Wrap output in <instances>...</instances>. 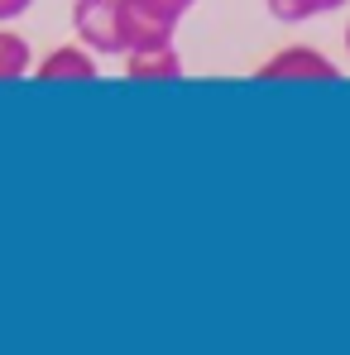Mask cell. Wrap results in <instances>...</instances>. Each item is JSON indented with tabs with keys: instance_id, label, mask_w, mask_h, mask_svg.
Wrapping results in <instances>:
<instances>
[{
	"instance_id": "6da1fadb",
	"label": "cell",
	"mask_w": 350,
	"mask_h": 355,
	"mask_svg": "<svg viewBox=\"0 0 350 355\" xmlns=\"http://www.w3.org/2000/svg\"><path fill=\"white\" fill-rule=\"evenodd\" d=\"M197 0H120V39L125 53L130 49H149V44H173L182 15Z\"/></svg>"
},
{
	"instance_id": "7a4b0ae2",
	"label": "cell",
	"mask_w": 350,
	"mask_h": 355,
	"mask_svg": "<svg viewBox=\"0 0 350 355\" xmlns=\"http://www.w3.org/2000/svg\"><path fill=\"white\" fill-rule=\"evenodd\" d=\"M72 34L96 58H125L120 39V0H72Z\"/></svg>"
},
{
	"instance_id": "3957f363",
	"label": "cell",
	"mask_w": 350,
	"mask_h": 355,
	"mask_svg": "<svg viewBox=\"0 0 350 355\" xmlns=\"http://www.w3.org/2000/svg\"><path fill=\"white\" fill-rule=\"evenodd\" d=\"M254 77H259V82H341V67L326 58L322 49L288 44V49H279L274 58L259 62Z\"/></svg>"
},
{
	"instance_id": "277c9868",
	"label": "cell",
	"mask_w": 350,
	"mask_h": 355,
	"mask_svg": "<svg viewBox=\"0 0 350 355\" xmlns=\"http://www.w3.org/2000/svg\"><path fill=\"white\" fill-rule=\"evenodd\" d=\"M34 77L39 82H96L101 67H96V53L87 44H62L34 67Z\"/></svg>"
},
{
	"instance_id": "5b68a950",
	"label": "cell",
	"mask_w": 350,
	"mask_h": 355,
	"mask_svg": "<svg viewBox=\"0 0 350 355\" xmlns=\"http://www.w3.org/2000/svg\"><path fill=\"white\" fill-rule=\"evenodd\" d=\"M130 82H177L182 77V53L173 44H149V49H130L125 53Z\"/></svg>"
},
{
	"instance_id": "8992f818",
	"label": "cell",
	"mask_w": 350,
	"mask_h": 355,
	"mask_svg": "<svg viewBox=\"0 0 350 355\" xmlns=\"http://www.w3.org/2000/svg\"><path fill=\"white\" fill-rule=\"evenodd\" d=\"M34 72V53H29V39L15 34V29H0V82H19Z\"/></svg>"
},
{
	"instance_id": "52a82bcc",
	"label": "cell",
	"mask_w": 350,
	"mask_h": 355,
	"mask_svg": "<svg viewBox=\"0 0 350 355\" xmlns=\"http://www.w3.org/2000/svg\"><path fill=\"white\" fill-rule=\"evenodd\" d=\"M341 5H346V0H264L269 19H279V24H307V19L331 15V10H341Z\"/></svg>"
},
{
	"instance_id": "ba28073f",
	"label": "cell",
	"mask_w": 350,
	"mask_h": 355,
	"mask_svg": "<svg viewBox=\"0 0 350 355\" xmlns=\"http://www.w3.org/2000/svg\"><path fill=\"white\" fill-rule=\"evenodd\" d=\"M24 10H34V0H0V24H10V19H19Z\"/></svg>"
},
{
	"instance_id": "9c48e42d",
	"label": "cell",
	"mask_w": 350,
	"mask_h": 355,
	"mask_svg": "<svg viewBox=\"0 0 350 355\" xmlns=\"http://www.w3.org/2000/svg\"><path fill=\"white\" fill-rule=\"evenodd\" d=\"M346 53H350V24H346Z\"/></svg>"
}]
</instances>
